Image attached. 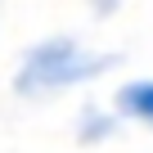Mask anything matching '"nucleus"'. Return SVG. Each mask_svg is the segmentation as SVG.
<instances>
[{"mask_svg": "<svg viewBox=\"0 0 153 153\" xmlns=\"http://www.w3.org/2000/svg\"><path fill=\"white\" fill-rule=\"evenodd\" d=\"M117 113L153 126V81H126L117 90Z\"/></svg>", "mask_w": 153, "mask_h": 153, "instance_id": "obj_2", "label": "nucleus"}, {"mask_svg": "<svg viewBox=\"0 0 153 153\" xmlns=\"http://www.w3.org/2000/svg\"><path fill=\"white\" fill-rule=\"evenodd\" d=\"M108 131H113V117L108 113H95V108L81 113V140H104Z\"/></svg>", "mask_w": 153, "mask_h": 153, "instance_id": "obj_3", "label": "nucleus"}, {"mask_svg": "<svg viewBox=\"0 0 153 153\" xmlns=\"http://www.w3.org/2000/svg\"><path fill=\"white\" fill-rule=\"evenodd\" d=\"M108 68H113L108 54H90L72 36H50V41H41V45H32L23 54V68L14 76V90L27 95V99H36V95H50V90L81 86V81H90V76H99Z\"/></svg>", "mask_w": 153, "mask_h": 153, "instance_id": "obj_1", "label": "nucleus"}]
</instances>
